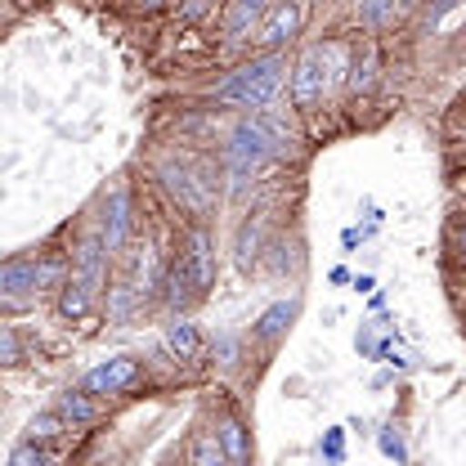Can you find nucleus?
<instances>
[{
    "mask_svg": "<svg viewBox=\"0 0 466 466\" xmlns=\"http://www.w3.org/2000/svg\"><path fill=\"white\" fill-rule=\"evenodd\" d=\"M279 86H283V58L265 55V58H256V63H247L242 72H233L225 86H216V99L225 108H251V113H260V108L274 104Z\"/></svg>",
    "mask_w": 466,
    "mask_h": 466,
    "instance_id": "1",
    "label": "nucleus"
},
{
    "mask_svg": "<svg viewBox=\"0 0 466 466\" xmlns=\"http://www.w3.org/2000/svg\"><path fill=\"white\" fill-rule=\"evenodd\" d=\"M288 144V130L269 116H251L233 130V144H229V171H233V184H242L251 171H260V162L269 153H279Z\"/></svg>",
    "mask_w": 466,
    "mask_h": 466,
    "instance_id": "2",
    "label": "nucleus"
},
{
    "mask_svg": "<svg viewBox=\"0 0 466 466\" xmlns=\"http://www.w3.org/2000/svg\"><path fill=\"white\" fill-rule=\"evenodd\" d=\"M300 23H305V5L300 0H279L274 9H265V18H260V27H256V46L260 50H279L288 36L300 32Z\"/></svg>",
    "mask_w": 466,
    "mask_h": 466,
    "instance_id": "3",
    "label": "nucleus"
},
{
    "mask_svg": "<svg viewBox=\"0 0 466 466\" xmlns=\"http://www.w3.org/2000/svg\"><path fill=\"white\" fill-rule=\"evenodd\" d=\"M323 90H328V55L323 50H305V55L296 58V72H291V99H296V108H309Z\"/></svg>",
    "mask_w": 466,
    "mask_h": 466,
    "instance_id": "4",
    "label": "nucleus"
},
{
    "mask_svg": "<svg viewBox=\"0 0 466 466\" xmlns=\"http://www.w3.org/2000/svg\"><path fill=\"white\" fill-rule=\"evenodd\" d=\"M104 256H108V242H104L99 233H90V238L81 242L76 260H72V283H81L90 296L104 288Z\"/></svg>",
    "mask_w": 466,
    "mask_h": 466,
    "instance_id": "5",
    "label": "nucleus"
},
{
    "mask_svg": "<svg viewBox=\"0 0 466 466\" xmlns=\"http://www.w3.org/2000/svg\"><path fill=\"white\" fill-rule=\"evenodd\" d=\"M135 377H139V363H135L130 354H121V359H108L104 368H95V372L86 377V390H90V395H121Z\"/></svg>",
    "mask_w": 466,
    "mask_h": 466,
    "instance_id": "6",
    "label": "nucleus"
},
{
    "mask_svg": "<svg viewBox=\"0 0 466 466\" xmlns=\"http://www.w3.org/2000/svg\"><path fill=\"white\" fill-rule=\"evenodd\" d=\"M0 288H5L9 300L36 296V291H41V265H36V260H9V265L0 269Z\"/></svg>",
    "mask_w": 466,
    "mask_h": 466,
    "instance_id": "7",
    "label": "nucleus"
},
{
    "mask_svg": "<svg viewBox=\"0 0 466 466\" xmlns=\"http://www.w3.org/2000/svg\"><path fill=\"white\" fill-rule=\"evenodd\" d=\"M260 18H265V0H229V9L220 18V32L229 41H242L251 27H260Z\"/></svg>",
    "mask_w": 466,
    "mask_h": 466,
    "instance_id": "8",
    "label": "nucleus"
},
{
    "mask_svg": "<svg viewBox=\"0 0 466 466\" xmlns=\"http://www.w3.org/2000/svg\"><path fill=\"white\" fill-rule=\"evenodd\" d=\"M167 305L171 309H184L193 296H198V283H193V269H188V260H184V251H179V260H171V269H167Z\"/></svg>",
    "mask_w": 466,
    "mask_h": 466,
    "instance_id": "9",
    "label": "nucleus"
},
{
    "mask_svg": "<svg viewBox=\"0 0 466 466\" xmlns=\"http://www.w3.org/2000/svg\"><path fill=\"white\" fill-rule=\"evenodd\" d=\"M184 260H188V269H193V283H198V296L211 288V238L198 229L188 238V251H184Z\"/></svg>",
    "mask_w": 466,
    "mask_h": 466,
    "instance_id": "10",
    "label": "nucleus"
},
{
    "mask_svg": "<svg viewBox=\"0 0 466 466\" xmlns=\"http://www.w3.org/2000/svg\"><path fill=\"white\" fill-rule=\"evenodd\" d=\"M126 233H130L126 188H113V198H108V220H104V242H108V251H121V247H126Z\"/></svg>",
    "mask_w": 466,
    "mask_h": 466,
    "instance_id": "11",
    "label": "nucleus"
},
{
    "mask_svg": "<svg viewBox=\"0 0 466 466\" xmlns=\"http://www.w3.org/2000/svg\"><path fill=\"white\" fill-rule=\"evenodd\" d=\"M167 350H171L175 359L193 363V359H202V332L179 319V323H171V332H167Z\"/></svg>",
    "mask_w": 466,
    "mask_h": 466,
    "instance_id": "12",
    "label": "nucleus"
},
{
    "mask_svg": "<svg viewBox=\"0 0 466 466\" xmlns=\"http://www.w3.org/2000/svg\"><path fill=\"white\" fill-rule=\"evenodd\" d=\"M291 319H296V300H279L274 309H265V314H260V323H256V337H260V341H274V337H283Z\"/></svg>",
    "mask_w": 466,
    "mask_h": 466,
    "instance_id": "13",
    "label": "nucleus"
},
{
    "mask_svg": "<svg viewBox=\"0 0 466 466\" xmlns=\"http://www.w3.org/2000/svg\"><path fill=\"white\" fill-rule=\"evenodd\" d=\"M90 390H67V395H58V412L76 426V421H95L99 417V404L95 400H86Z\"/></svg>",
    "mask_w": 466,
    "mask_h": 466,
    "instance_id": "14",
    "label": "nucleus"
},
{
    "mask_svg": "<svg viewBox=\"0 0 466 466\" xmlns=\"http://www.w3.org/2000/svg\"><path fill=\"white\" fill-rule=\"evenodd\" d=\"M220 444H225V458H229V462H247V458H251L247 431H242V421H233V417L220 426Z\"/></svg>",
    "mask_w": 466,
    "mask_h": 466,
    "instance_id": "15",
    "label": "nucleus"
},
{
    "mask_svg": "<svg viewBox=\"0 0 466 466\" xmlns=\"http://www.w3.org/2000/svg\"><path fill=\"white\" fill-rule=\"evenodd\" d=\"M90 300H95V296L81 288V283H67L63 296H58V314H63V319H86V314H90Z\"/></svg>",
    "mask_w": 466,
    "mask_h": 466,
    "instance_id": "16",
    "label": "nucleus"
},
{
    "mask_svg": "<svg viewBox=\"0 0 466 466\" xmlns=\"http://www.w3.org/2000/svg\"><path fill=\"white\" fill-rule=\"evenodd\" d=\"M63 431H67V417H63V412H46V417H36V421H32V426H27V440H36V444H50V440H58V435H63Z\"/></svg>",
    "mask_w": 466,
    "mask_h": 466,
    "instance_id": "17",
    "label": "nucleus"
},
{
    "mask_svg": "<svg viewBox=\"0 0 466 466\" xmlns=\"http://www.w3.org/2000/svg\"><path fill=\"white\" fill-rule=\"evenodd\" d=\"M359 18L368 27H386L395 18V0H359Z\"/></svg>",
    "mask_w": 466,
    "mask_h": 466,
    "instance_id": "18",
    "label": "nucleus"
},
{
    "mask_svg": "<svg viewBox=\"0 0 466 466\" xmlns=\"http://www.w3.org/2000/svg\"><path fill=\"white\" fill-rule=\"evenodd\" d=\"M211 462H229V458H225V444H220L216 431H211L207 440H198V449H193V466H211Z\"/></svg>",
    "mask_w": 466,
    "mask_h": 466,
    "instance_id": "19",
    "label": "nucleus"
},
{
    "mask_svg": "<svg viewBox=\"0 0 466 466\" xmlns=\"http://www.w3.org/2000/svg\"><path fill=\"white\" fill-rule=\"evenodd\" d=\"M50 462V453L36 444V440H27V444H18L14 453H9V466H46Z\"/></svg>",
    "mask_w": 466,
    "mask_h": 466,
    "instance_id": "20",
    "label": "nucleus"
},
{
    "mask_svg": "<svg viewBox=\"0 0 466 466\" xmlns=\"http://www.w3.org/2000/svg\"><path fill=\"white\" fill-rule=\"evenodd\" d=\"M372 72H377V58L368 55V58H363V67H354L350 86H354V90H368V86H372Z\"/></svg>",
    "mask_w": 466,
    "mask_h": 466,
    "instance_id": "21",
    "label": "nucleus"
},
{
    "mask_svg": "<svg viewBox=\"0 0 466 466\" xmlns=\"http://www.w3.org/2000/svg\"><path fill=\"white\" fill-rule=\"evenodd\" d=\"M381 453L404 458V440H400V431H395V426H386V431H381Z\"/></svg>",
    "mask_w": 466,
    "mask_h": 466,
    "instance_id": "22",
    "label": "nucleus"
},
{
    "mask_svg": "<svg viewBox=\"0 0 466 466\" xmlns=\"http://www.w3.org/2000/svg\"><path fill=\"white\" fill-rule=\"evenodd\" d=\"M207 9H211V0H184V9H179V23L188 27V23H198Z\"/></svg>",
    "mask_w": 466,
    "mask_h": 466,
    "instance_id": "23",
    "label": "nucleus"
},
{
    "mask_svg": "<svg viewBox=\"0 0 466 466\" xmlns=\"http://www.w3.org/2000/svg\"><path fill=\"white\" fill-rule=\"evenodd\" d=\"M0 354H5V363H14V359H18V341H14V328H0Z\"/></svg>",
    "mask_w": 466,
    "mask_h": 466,
    "instance_id": "24",
    "label": "nucleus"
},
{
    "mask_svg": "<svg viewBox=\"0 0 466 466\" xmlns=\"http://www.w3.org/2000/svg\"><path fill=\"white\" fill-rule=\"evenodd\" d=\"M458 5H462V0H431V14H426V23L435 27V23H440L449 9H458Z\"/></svg>",
    "mask_w": 466,
    "mask_h": 466,
    "instance_id": "25",
    "label": "nucleus"
},
{
    "mask_svg": "<svg viewBox=\"0 0 466 466\" xmlns=\"http://www.w3.org/2000/svg\"><path fill=\"white\" fill-rule=\"evenodd\" d=\"M323 453H328L332 462H341V453H346V449H341V431H328V440H323Z\"/></svg>",
    "mask_w": 466,
    "mask_h": 466,
    "instance_id": "26",
    "label": "nucleus"
},
{
    "mask_svg": "<svg viewBox=\"0 0 466 466\" xmlns=\"http://www.w3.org/2000/svg\"><path fill=\"white\" fill-rule=\"evenodd\" d=\"M139 5H144V9H157V5H162V0H139Z\"/></svg>",
    "mask_w": 466,
    "mask_h": 466,
    "instance_id": "27",
    "label": "nucleus"
},
{
    "mask_svg": "<svg viewBox=\"0 0 466 466\" xmlns=\"http://www.w3.org/2000/svg\"><path fill=\"white\" fill-rule=\"evenodd\" d=\"M462 247H466V229H462Z\"/></svg>",
    "mask_w": 466,
    "mask_h": 466,
    "instance_id": "28",
    "label": "nucleus"
}]
</instances>
